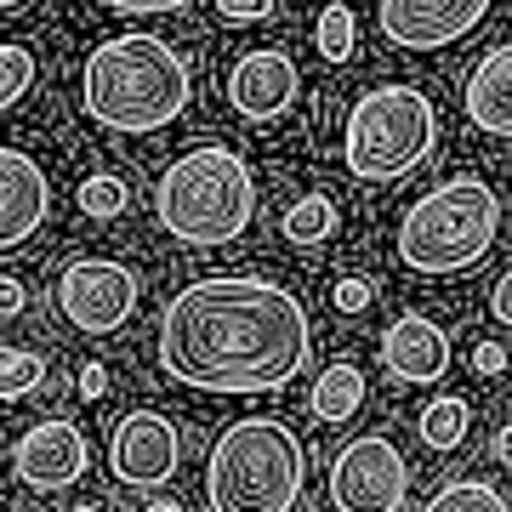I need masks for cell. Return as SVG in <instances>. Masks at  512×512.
<instances>
[{
    "label": "cell",
    "mask_w": 512,
    "mask_h": 512,
    "mask_svg": "<svg viewBox=\"0 0 512 512\" xmlns=\"http://www.w3.org/2000/svg\"><path fill=\"white\" fill-rule=\"evenodd\" d=\"M473 370H478V376H501V370H507V348L478 342V348H473Z\"/></svg>",
    "instance_id": "4316f807"
},
{
    "label": "cell",
    "mask_w": 512,
    "mask_h": 512,
    "mask_svg": "<svg viewBox=\"0 0 512 512\" xmlns=\"http://www.w3.org/2000/svg\"><path fill=\"white\" fill-rule=\"evenodd\" d=\"M427 512H507V495L490 490V484H478V478H450L427 501Z\"/></svg>",
    "instance_id": "ffe728a7"
},
{
    "label": "cell",
    "mask_w": 512,
    "mask_h": 512,
    "mask_svg": "<svg viewBox=\"0 0 512 512\" xmlns=\"http://www.w3.org/2000/svg\"><path fill=\"white\" fill-rule=\"evenodd\" d=\"M154 217L171 239L183 245H228L251 228L256 217V177L234 148L200 143L183 160H171V171L154 188Z\"/></svg>",
    "instance_id": "3957f363"
},
{
    "label": "cell",
    "mask_w": 512,
    "mask_h": 512,
    "mask_svg": "<svg viewBox=\"0 0 512 512\" xmlns=\"http://www.w3.org/2000/svg\"><path fill=\"white\" fill-rule=\"evenodd\" d=\"M23 302H29V296H23V285H18V279H6V274H0V319H18Z\"/></svg>",
    "instance_id": "f1b7e54d"
},
{
    "label": "cell",
    "mask_w": 512,
    "mask_h": 512,
    "mask_svg": "<svg viewBox=\"0 0 512 512\" xmlns=\"http://www.w3.org/2000/svg\"><path fill=\"white\" fill-rule=\"evenodd\" d=\"M313 325L285 285L256 274H211L171 296L160 319V365L194 393H279L308 365Z\"/></svg>",
    "instance_id": "6da1fadb"
},
{
    "label": "cell",
    "mask_w": 512,
    "mask_h": 512,
    "mask_svg": "<svg viewBox=\"0 0 512 512\" xmlns=\"http://www.w3.org/2000/svg\"><path fill=\"white\" fill-rule=\"evenodd\" d=\"M490 12V0H376L382 35L404 52H439L467 29H478Z\"/></svg>",
    "instance_id": "30bf717a"
},
{
    "label": "cell",
    "mask_w": 512,
    "mask_h": 512,
    "mask_svg": "<svg viewBox=\"0 0 512 512\" xmlns=\"http://www.w3.org/2000/svg\"><path fill=\"white\" fill-rule=\"evenodd\" d=\"M177 461H183V439H177V427L160 410L120 416V427L109 439V473L126 490H160L165 478L177 473Z\"/></svg>",
    "instance_id": "9c48e42d"
},
{
    "label": "cell",
    "mask_w": 512,
    "mask_h": 512,
    "mask_svg": "<svg viewBox=\"0 0 512 512\" xmlns=\"http://www.w3.org/2000/svg\"><path fill=\"white\" fill-rule=\"evenodd\" d=\"M137 274H131L126 262H97V256H80L69 262L52 285V302L57 313L69 319L74 330H86V336H109L131 319L137 308Z\"/></svg>",
    "instance_id": "ba28073f"
},
{
    "label": "cell",
    "mask_w": 512,
    "mask_h": 512,
    "mask_svg": "<svg viewBox=\"0 0 512 512\" xmlns=\"http://www.w3.org/2000/svg\"><path fill=\"white\" fill-rule=\"evenodd\" d=\"M74 200H80V211H86V217H120L131 194H126V183H120V177H86Z\"/></svg>",
    "instance_id": "7402d4cb"
},
{
    "label": "cell",
    "mask_w": 512,
    "mask_h": 512,
    "mask_svg": "<svg viewBox=\"0 0 512 512\" xmlns=\"http://www.w3.org/2000/svg\"><path fill=\"white\" fill-rule=\"evenodd\" d=\"M382 365L393 382H410V387L444 382V370H450V336L427 313H399L382 330Z\"/></svg>",
    "instance_id": "5bb4252c"
},
{
    "label": "cell",
    "mask_w": 512,
    "mask_h": 512,
    "mask_svg": "<svg viewBox=\"0 0 512 512\" xmlns=\"http://www.w3.org/2000/svg\"><path fill=\"white\" fill-rule=\"evenodd\" d=\"M217 6H222V18H239V23H256L274 12V0H217Z\"/></svg>",
    "instance_id": "d4e9b609"
},
{
    "label": "cell",
    "mask_w": 512,
    "mask_h": 512,
    "mask_svg": "<svg viewBox=\"0 0 512 512\" xmlns=\"http://www.w3.org/2000/svg\"><path fill=\"white\" fill-rule=\"evenodd\" d=\"M359 404H365V370L348 365V359H336L330 370H319V382H313V393H308V410L325 421V427L359 416Z\"/></svg>",
    "instance_id": "2e32d148"
},
{
    "label": "cell",
    "mask_w": 512,
    "mask_h": 512,
    "mask_svg": "<svg viewBox=\"0 0 512 512\" xmlns=\"http://www.w3.org/2000/svg\"><path fill=\"white\" fill-rule=\"evenodd\" d=\"M336 308H342V313L370 308V285H365V279H342V285H336Z\"/></svg>",
    "instance_id": "484cf974"
},
{
    "label": "cell",
    "mask_w": 512,
    "mask_h": 512,
    "mask_svg": "<svg viewBox=\"0 0 512 512\" xmlns=\"http://www.w3.org/2000/svg\"><path fill=\"white\" fill-rule=\"evenodd\" d=\"M467 421H473L467 399H433L427 410H421V444H433V450H456V444L467 439Z\"/></svg>",
    "instance_id": "ac0fdd59"
},
{
    "label": "cell",
    "mask_w": 512,
    "mask_h": 512,
    "mask_svg": "<svg viewBox=\"0 0 512 512\" xmlns=\"http://www.w3.org/2000/svg\"><path fill=\"white\" fill-rule=\"evenodd\" d=\"M114 12H126V18H160V12H183L194 0H109Z\"/></svg>",
    "instance_id": "cb8c5ba5"
},
{
    "label": "cell",
    "mask_w": 512,
    "mask_h": 512,
    "mask_svg": "<svg viewBox=\"0 0 512 512\" xmlns=\"http://www.w3.org/2000/svg\"><path fill=\"white\" fill-rule=\"evenodd\" d=\"M319 52H325L330 63L353 57V12L348 6H325V12H319Z\"/></svg>",
    "instance_id": "603a6c76"
},
{
    "label": "cell",
    "mask_w": 512,
    "mask_h": 512,
    "mask_svg": "<svg viewBox=\"0 0 512 512\" xmlns=\"http://www.w3.org/2000/svg\"><path fill=\"white\" fill-rule=\"evenodd\" d=\"M336 222H342V211H336L330 194H302V200L285 211V239H291V245H325V239L336 234Z\"/></svg>",
    "instance_id": "e0dca14e"
},
{
    "label": "cell",
    "mask_w": 512,
    "mask_h": 512,
    "mask_svg": "<svg viewBox=\"0 0 512 512\" xmlns=\"http://www.w3.org/2000/svg\"><path fill=\"white\" fill-rule=\"evenodd\" d=\"M35 86V52L18 46V40H0V114L18 109Z\"/></svg>",
    "instance_id": "44dd1931"
},
{
    "label": "cell",
    "mask_w": 512,
    "mask_h": 512,
    "mask_svg": "<svg viewBox=\"0 0 512 512\" xmlns=\"http://www.w3.org/2000/svg\"><path fill=\"white\" fill-rule=\"evenodd\" d=\"M461 109L484 137H512V40H501L478 57L473 80L461 92Z\"/></svg>",
    "instance_id": "9a60e30c"
},
{
    "label": "cell",
    "mask_w": 512,
    "mask_h": 512,
    "mask_svg": "<svg viewBox=\"0 0 512 512\" xmlns=\"http://www.w3.org/2000/svg\"><path fill=\"white\" fill-rule=\"evenodd\" d=\"M302 478H308V456L285 421L251 416L234 421L205 461V501L217 512H291L302 501Z\"/></svg>",
    "instance_id": "5b68a950"
},
{
    "label": "cell",
    "mask_w": 512,
    "mask_h": 512,
    "mask_svg": "<svg viewBox=\"0 0 512 512\" xmlns=\"http://www.w3.org/2000/svg\"><path fill=\"white\" fill-rule=\"evenodd\" d=\"M296 63L279 46H256L245 52L228 69V103H234L239 120H251V126H274L285 120V109L296 103Z\"/></svg>",
    "instance_id": "7c38bea8"
},
{
    "label": "cell",
    "mask_w": 512,
    "mask_h": 512,
    "mask_svg": "<svg viewBox=\"0 0 512 512\" xmlns=\"http://www.w3.org/2000/svg\"><path fill=\"white\" fill-rule=\"evenodd\" d=\"M501 234V200L495 188L473 171H461L433 194H421L399 222V262L410 274L444 279V274H473L478 262L495 251Z\"/></svg>",
    "instance_id": "277c9868"
},
{
    "label": "cell",
    "mask_w": 512,
    "mask_h": 512,
    "mask_svg": "<svg viewBox=\"0 0 512 512\" xmlns=\"http://www.w3.org/2000/svg\"><path fill=\"white\" fill-rule=\"evenodd\" d=\"M35 387H46V359L29 348H0V404L29 399Z\"/></svg>",
    "instance_id": "d6986e66"
},
{
    "label": "cell",
    "mask_w": 512,
    "mask_h": 512,
    "mask_svg": "<svg viewBox=\"0 0 512 512\" xmlns=\"http://www.w3.org/2000/svg\"><path fill=\"white\" fill-rule=\"evenodd\" d=\"M410 461L387 433H359L330 461V507L342 512H399L410 501Z\"/></svg>",
    "instance_id": "52a82bcc"
},
{
    "label": "cell",
    "mask_w": 512,
    "mask_h": 512,
    "mask_svg": "<svg viewBox=\"0 0 512 512\" xmlns=\"http://www.w3.org/2000/svg\"><path fill=\"white\" fill-rule=\"evenodd\" d=\"M490 313L501 319V325H512V268L501 279H495V291H490Z\"/></svg>",
    "instance_id": "83f0119b"
},
{
    "label": "cell",
    "mask_w": 512,
    "mask_h": 512,
    "mask_svg": "<svg viewBox=\"0 0 512 512\" xmlns=\"http://www.w3.org/2000/svg\"><path fill=\"white\" fill-rule=\"evenodd\" d=\"M80 97L109 131H165L194 103V69L160 35H114L86 57Z\"/></svg>",
    "instance_id": "7a4b0ae2"
},
{
    "label": "cell",
    "mask_w": 512,
    "mask_h": 512,
    "mask_svg": "<svg viewBox=\"0 0 512 512\" xmlns=\"http://www.w3.org/2000/svg\"><path fill=\"white\" fill-rule=\"evenodd\" d=\"M103 387H109V370H103V365L80 370V393H86V399H103Z\"/></svg>",
    "instance_id": "f546056e"
},
{
    "label": "cell",
    "mask_w": 512,
    "mask_h": 512,
    "mask_svg": "<svg viewBox=\"0 0 512 512\" xmlns=\"http://www.w3.org/2000/svg\"><path fill=\"white\" fill-rule=\"evenodd\" d=\"M495 461L512 473V427H501V433H495Z\"/></svg>",
    "instance_id": "4dcf8cb0"
},
{
    "label": "cell",
    "mask_w": 512,
    "mask_h": 512,
    "mask_svg": "<svg viewBox=\"0 0 512 512\" xmlns=\"http://www.w3.org/2000/svg\"><path fill=\"white\" fill-rule=\"evenodd\" d=\"M86 467H92L86 433L63 416L35 421L18 439V450H12V473H18V484H29V490H74V484L86 478Z\"/></svg>",
    "instance_id": "8fae6325"
},
{
    "label": "cell",
    "mask_w": 512,
    "mask_h": 512,
    "mask_svg": "<svg viewBox=\"0 0 512 512\" xmlns=\"http://www.w3.org/2000/svg\"><path fill=\"white\" fill-rule=\"evenodd\" d=\"M46 217H52V183H46V171L29 154L0 143V251L35 239Z\"/></svg>",
    "instance_id": "4fadbf2b"
},
{
    "label": "cell",
    "mask_w": 512,
    "mask_h": 512,
    "mask_svg": "<svg viewBox=\"0 0 512 512\" xmlns=\"http://www.w3.org/2000/svg\"><path fill=\"white\" fill-rule=\"evenodd\" d=\"M12 6H23V0H0V12H12Z\"/></svg>",
    "instance_id": "1f68e13d"
},
{
    "label": "cell",
    "mask_w": 512,
    "mask_h": 512,
    "mask_svg": "<svg viewBox=\"0 0 512 512\" xmlns=\"http://www.w3.org/2000/svg\"><path fill=\"white\" fill-rule=\"evenodd\" d=\"M439 143V109L421 86H376L353 103L348 137H342V160L359 183H399L410 177Z\"/></svg>",
    "instance_id": "8992f818"
}]
</instances>
